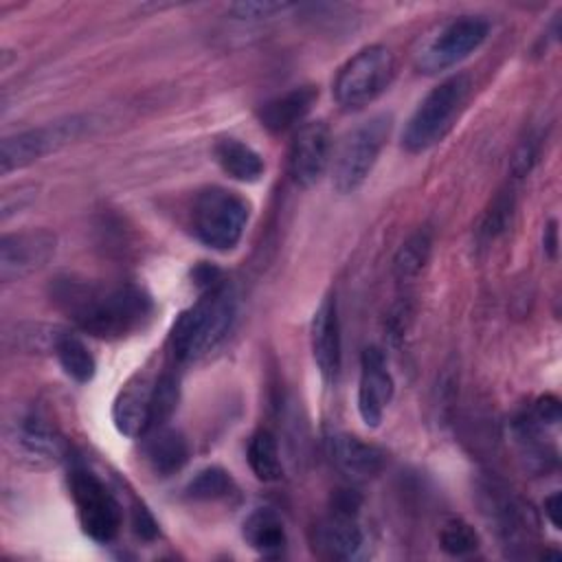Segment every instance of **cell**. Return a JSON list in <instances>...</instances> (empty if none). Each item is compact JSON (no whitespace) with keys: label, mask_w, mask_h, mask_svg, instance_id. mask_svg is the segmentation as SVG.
Wrapping results in <instances>:
<instances>
[{"label":"cell","mask_w":562,"mask_h":562,"mask_svg":"<svg viewBox=\"0 0 562 562\" xmlns=\"http://www.w3.org/2000/svg\"><path fill=\"white\" fill-rule=\"evenodd\" d=\"M57 237L46 228L7 233L0 239V279L4 283L24 279L44 268L55 255Z\"/></svg>","instance_id":"10"},{"label":"cell","mask_w":562,"mask_h":562,"mask_svg":"<svg viewBox=\"0 0 562 562\" xmlns=\"http://www.w3.org/2000/svg\"><path fill=\"white\" fill-rule=\"evenodd\" d=\"M145 459L156 474L160 476L176 474L189 461V443L180 430L160 426L147 432Z\"/></svg>","instance_id":"19"},{"label":"cell","mask_w":562,"mask_h":562,"mask_svg":"<svg viewBox=\"0 0 562 562\" xmlns=\"http://www.w3.org/2000/svg\"><path fill=\"white\" fill-rule=\"evenodd\" d=\"M235 490V481L224 468L211 465L200 470L184 487L187 496L193 501H220L231 496Z\"/></svg>","instance_id":"25"},{"label":"cell","mask_w":562,"mask_h":562,"mask_svg":"<svg viewBox=\"0 0 562 562\" xmlns=\"http://www.w3.org/2000/svg\"><path fill=\"white\" fill-rule=\"evenodd\" d=\"M310 342H312V356H314L316 369L321 371L323 380L327 382L336 380L340 371V360H342V340H340L338 305L334 294H327L318 303L310 325Z\"/></svg>","instance_id":"14"},{"label":"cell","mask_w":562,"mask_h":562,"mask_svg":"<svg viewBox=\"0 0 562 562\" xmlns=\"http://www.w3.org/2000/svg\"><path fill=\"white\" fill-rule=\"evenodd\" d=\"M490 22L483 15H459L439 31L417 53V68L426 75L448 70L470 57L487 37Z\"/></svg>","instance_id":"8"},{"label":"cell","mask_w":562,"mask_h":562,"mask_svg":"<svg viewBox=\"0 0 562 562\" xmlns=\"http://www.w3.org/2000/svg\"><path fill=\"white\" fill-rule=\"evenodd\" d=\"M331 151V136L325 121H307L299 125L290 147V176L296 187L310 189L314 187L327 165Z\"/></svg>","instance_id":"11"},{"label":"cell","mask_w":562,"mask_h":562,"mask_svg":"<svg viewBox=\"0 0 562 562\" xmlns=\"http://www.w3.org/2000/svg\"><path fill=\"white\" fill-rule=\"evenodd\" d=\"M391 130L389 114H375L349 130L331 158V187L347 195L358 191L369 178Z\"/></svg>","instance_id":"4"},{"label":"cell","mask_w":562,"mask_h":562,"mask_svg":"<svg viewBox=\"0 0 562 562\" xmlns=\"http://www.w3.org/2000/svg\"><path fill=\"white\" fill-rule=\"evenodd\" d=\"M53 299L83 331L97 338L127 336L143 327L154 310L149 294L132 283L101 285L59 279Z\"/></svg>","instance_id":"1"},{"label":"cell","mask_w":562,"mask_h":562,"mask_svg":"<svg viewBox=\"0 0 562 562\" xmlns=\"http://www.w3.org/2000/svg\"><path fill=\"white\" fill-rule=\"evenodd\" d=\"M154 382L156 380H151L147 373H136L116 393V400L112 406V419L121 435L125 437L147 435Z\"/></svg>","instance_id":"16"},{"label":"cell","mask_w":562,"mask_h":562,"mask_svg":"<svg viewBox=\"0 0 562 562\" xmlns=\"http://www.w3.org/2000/svg\"><path fill=\"white\" fill-rule=\"evenodd\" d=\"M292 4L288 2H237L231 4V13L237 20H261V18H272L277 13L288 11Z\"/></svg>","instance_id":"29"},{"label":"cell","mask_w":562,"mask_h":562,"mask_svg":"<svg viewBox=\"0 0 562 562\" xmlns=\"http://www.w3.org/2000/svg\"><path fill=\"white\" fill-rule=\"evenodd\" d=\"M529 415L540 424V426H553L560 422V400L551 393L540 395L533 402V408L529 411Z\"/></svg>","instance_id":"31"},{"label":"cell","mask_w":562,"mask_h":562,"mask_svg":"<svg viewBox=\"0 0 562 562\" xmlns=\"http://www.w3.org/2000/svg\"><path fill=\"white\" fill-rule=\"evenodd\" d=\"M364 544L358 514L329 509V514L314 527V549L329 560H353Z\"/></svg>","instance_id":"17"},{"label":"cell","mask_w":562,"mask_h":562,"mask_svg":"<svg viewBox=\"0 0 562 562\" xmlns=\"http://www.w3.org/2000/svg\"><path fill=\"white\" fill-rule=\"evenodd\" d=\"M180 397V386L178 378L173 373H162L154 382V393H151V413H149V430H156L169 422L178 406ZM147 430V432H149Z\"/></svg>","instance_id":"26"},{"label":"cell","mask_w":562,"mask_h":562,"mask_svg":"<svg viewBox=\"0 0 562 562\" xmlns=\"http://www.w3.org/2000/svg\"><path fill=\"white\" fill-rule=\"evenodd\" d=\"M83 130H86V119L68 116L55 123H46V125L7 136L0 145V173L7 176L15 169L29 167L42 156L57 151L59 147L81 136Z\"/></svg>","instance_id":"9"},{"label":"cell","mask_w":562,"mask_h":562,"mask_svg":"<svg viewBox=\"0 0 562 562\" xmlns=\"http://www.w3.org/2000/svg\"><path fill=\"white\" fill-rule=\"evenodd\" d=\"M542 246H544V252H547L549 257H555V252H558V222H555V220H551V222L544 226Z\"/></svg>","instance_id":"34"},{"label":"cell","mask_w":562,"mask_h":562,"mask_svg":"<svg viewBox=\"0 0 562 562\" xmlns=\"http://www.w3.org/2000/svg\"><path fill=\"white\" fill-rule=\"evenodd\" d=\"M479 533L463 518H448L439 529V547L454 558L470 555L479 549Z\"/></svg>","instance_id":"27"},{"label":"cell","mask_w":562,"mask_h":562,"mask_svg":"<svg viewBox=\"0 0 562 562\" xmlns=\"http://www.w3.org/2000/svg\"><path fill=\"white\" fill-rule=\"evenodd\" d=\"M215 160L224 173L239 182H257L263 171V158L250 145L241 143L239 138H222L215 143Z\"/></svg>","instance_id":"21"},{"label":"cell","mask_w":562,"mask_h":562,"mask_svg":"<svg viewBox=\"0 0 562 562\" xmlns=\"http://www.w3.org/2000/svg\"><path fill=\"white\" fill-rule=\"evenodd\" d=\"M248 202L228 189L211 187L198 193L191 211L195 237L213 250H233L248 224Z\"/></svg>","instance_id":"5"},{"label":"cell","mask_w":562,"mask_h":562,"mask_svg":"<svg viewBox=\"0 0 562 562\" xmlns=\"http://www.w3.org/2000/svg\"><path fill=\"white\" fill-rule=\"evenodd\" d=\"M246 459H248L252 474L263 483L279 481L283 474L279 443L270 430H257L250 437L248 448H246Z\"/></svg>","instance_id":"23"},{"label":"cell","mask_w":562,"mask_h":562,"mask_svg":"<svg viewBox=\"0 0 562 562\" xmlns=\"http://www.w3.org/2000/svg\"><path fill=\"white\" fill-rule=\"evenodd\" d=\"M432 250V231L428 226L411 233L393 257V274L397 281L415 279L428 263Z\"/></svg>","instance_id":"22"},{"label":"cell","mask_w":562,"mask_h":562,"mask_svg":"<svg viewBox=\"0 0 562 562\" xmlns=\"http://www.w3.org/2000/svg\"><path fill=\"white\" fill-rule=\"evenodd\" d=\"M68 483L83 533L94 542L114 540L121 529L123 512L105 483L88 468H75Z\"/></svg>","instance_id":"7"},{"label":"cell","mask_w":562,"mask_h":562,"mask_svg":"<svg viewBox=\"0 0 562 562\" xmlns=\"http://www.w3.org/2000/svg\"><path fill=\"white\" fill-rule=\"evenodd\" d=\"M9 441L15 454L31 468H55L66 459V441L35 413H29L13 424Z\"/></svg>","instance_id":"12"},{"label":"cell","mask_w":562,"mask_h":562,"mask_svg":"<svg viewBox=\"0 0 562 562\" xmlns=\"http://www.w3.org/2000/svg\"><path fill=\"white\" fill-rule=\"evenodd\" d=\"M132 527H134V531H136L143 540H151V538L158 536V525H156L154 516H151L143 505H136V507H134Z\"/></svg>","instance_id":"32"},{"label":"cell","mask_w":562,"mask_h":562,"mask_svg":"<svg viewBox=\"0 0 562 562\" xmlns=\"http://www.w3.org/2000/svg\"><path fill=\"white\" fill-rule=\"evenodd\" d=\"M327 457L336 470L353 481L373 479L386 465V452L382 448L347 432L327 437Z\"/></svg>","instance_id":"15"},{"label":"cell","mask_w":562,"mask_h":562,"mask_svg":"<svg viewBox=\"0 0 562 562\" xmlns=\"http://www.w3.org/2000/svg\"><path fill=\"white\" fill-rule=\"evenodd\" d=\"M61 364V369L66 371V375H70L77 382H90L94 371H97V362L94 356L90 353V349L83 345V340L70 331L64 329V334L59 336L55 351H53Z\"/></svg>","instance_id":"24"},{"label":"cell","mask_w":562,"mask_h":562,"mask_svg":"<svg viewBox=\"0 0 562 562\" xmlns=\"http://www.w3.org/2000/svg\"><path fill=\"white\" fill-rule=\"evenodd\" d=\"M470 88L472 81L465 72H457L435 86L411 114L402 132V145L413 154L426 151L437 145L459 119L468 101Z\"/></svg>","instance_id":"3"},{"label":"cell","mask_w":562,"mask_h":562,"mask_svg":"<svg viewBox=\"0 0 562 562\" xmlns=\"http://www.w3.org/2000/svg\"><path fill=\"white\" fill-rule=\"evenodd\" d=\"M241 536L250 549H255L257 553L268 555V558L281 555L285 549V542H288L281 518L272 509H266V507L252 509L246 516V520L241 525Z\"/></svg>","instance_id":"20"},{"label":"cell","mask_w":562,"mask_h":562,"mask_svg":"<svg viewBox=\"0 0 562 562\" xmlns=\"http://www.w3.org/2000/svg\"><path fill=\"white\" fill-rule=\"evenodd\" d=\"M316 97H318V90L314 86L290 88L288 92L277 94L259 105L257 110L259 123L272 134H281L292 127H299L303 125V119L312 110Z\"/></svg>","instance_id":"18"},{"label":"cell","mask_w":562,"mask_h":562,"mask_svg":"<svg viewBox=\"0 0 562 562\" xmlns=\"http://www.w3.org/2000/svg\"><path fill=\"white\" fill-rule=\"evenodd\" d=\"M393 391H395V384L389 373L384 353L378 347H367L360 358L358 413L369 428L380 426L384 411L393 400Z\"/></svg>","instance_id":"13"},{"label":"cell","mask_w":562,"mask_h":562,"mask_svg":"<svg viewBox=\"0 0 562 562\" xmlns=\"http://www.w3.org/2000/svg\"><path fill=\"white\" fill-rule=\"evenodd\" d=\"M237 312L233 288L220 279L202 290L200 299L173 323L169 347L178 362H191L215 349L228 334Z\"/></svg>","instance_id":"2"},{"label":"cell","mask_w":562,"mask_h":562,"mask_svg":"<svg viewBox=\"0 0 562 562\" xmlns=\"http://www.w3.org/2000/svg\"><path fill=\"white\" fill-rule=\"evenodd\" d=\"M538 154H540V143H538L536 138L522 140V143L518 145V149L514 151V158H512V173H514L516 178H525V176L533 169V165H536V160H538Z\"/></svg>","instance_id":"30"},{"label":"cell","mask_w":562,"mask_h":562,"mask_svg":"<svg viewBox=\"0 0 562 562\" xmlns=\"http://www.w3.org/2000/svg\"><path fill=\"white\" fill-rule=\"evenodd\" d=\"M512 213H514V193H512V189H503L496 193V198L492 200L490 209L483 215V222L479 228L481 239L498 237L509 226Z\"/></svg>","instance_id":"28"},{"label":"cell","mask_w":562,"mask_h":562,"mask_svg":"<svg viewBox=\"0 0 562 562\" xmlns=\"http://www.w3.org/2000/svg\"><path fill=\"white\" fill-rule=\"evenodd\" d=\"M544 516L549 518V522L560 529V492H553L544 498Z\"/></svg>","instance_id":"35"},{"label":"cell","mask_w":562,"mask_h":562,"mask_svg":"<svg viewBox=\"0 0 562 562\" xmlns=\"http://www.w3.org/2000/svg\"><path fill=\"white\" fill-rule=\"evenodd\" d=\"M408 321H411V307H408V303L404 301V303L393 305L391 316H389V321H386V327H389L393 340H400V338L404 336V331H406V327H408Z\"/></svg>","instance_id":"33"},{"label":"cell","mask_w":562,"mask_h":562,"mask_svg":"<svg viewBox=\"0 0 562 562\" xmlns=\"http://www.w3.org/2000/svg\"><path fill=\"white\" fill-rule=\"evenodd\" d=\"M393 72L395 59L386 46H364L338 70L334 99L342 110H360L373 103L389 88Z\"/></svg>","instance_id":"6"}]
</instances>
